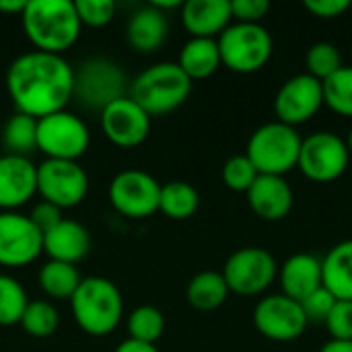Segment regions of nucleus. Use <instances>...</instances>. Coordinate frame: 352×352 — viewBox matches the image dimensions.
<instances>
[{"label": "nucleus", "instance_id": "1", "mask_svg": "<svg viewBox=\"0 0 352 352\" xmlns=\"http://www.w3.org/2000/svg\"><path fill=\"white\" fill-rule=\"evenodd\" d=\"M6 91L19 113L39 120L72 101L74 68L64 56L31 50L10 62Z\"/></svg>", "mask_w": 352, "mask_h": 352}, {"label": "nucleus", "instance_id": "2", "mask_svg": "<svg viewBox=\"0 0 352 352\" xmlns=\"http://www.w3.org/2000/svg\"><path fill=\"white\" fill-rule=\"evenodd\" d=\"M23 31L37 52L62 56L80 37V19L70 0H29L21 14Z\"/></svg>", "mask_w": 352, "mask_h": 352}, {"label": "nucleus", "instance_id": "3", "mask_svg": "<svg viewBox=\"0 0 352 352\" xmlns=\"http://www.w3.org/2000/svg\"><path fill=\"white\" fill-rule=\"evenodd\" d=\"M76 326L95 338L109 336L124 318V297L113 280L105 276H85L70 299Z\"/></svg>", "mask_w": 352, "mask_h": 352}, {"label": "nucleus", "instance_id": "4", "mask_svg": "<svg viewBox=\"0 0 352 352\" xmlns=\"http://www.w3.org/2000/svg\"><path fill=\"white\" fill-rule=\"evenodd\" d=\"M192 93V80L184 74L177 62H157L142 70L128 89L134 99L151 118L165 116L182 107Z\"/></svg>", "mask_w": 352, "mask_h": 352}, {"label": "nucleus", "instance_id": "5", "mask_svg": "<svg viewBox=\"0 0 352 352\" xmlns=\"http://www.w3.org/2000/svg\"><path fill=\"white\" fill-rule=\"evenodd\" d=\"M303 138L297 128L283 122H268L256 128L248 140L245 157L252 161L260 175L285 177L297 169Z\"/></svg>", "mask_w": 352, "mask_h": 352}, {"label": "nucleus", "instance_id": "6", "mask_svg": "<svg viewBox=\"0 0 352 352\" xmlns=\"http://www.w3.org/2000/svg\"><path fill=\"white\" fill-rule=\"evenodd\" d=\"M128 78L122 66L105 56L87 58L74 68V95L82 107L103 111L113 101L128 95Z\"/></svg>", "mask_w": 352, "mask_h": 352}, {"label": "nucleus", "instance_id": "7", "mask_svg": "<svg viewBox=\"0 0 352 352\" xmlns=\"http://www.w3.org/2000/svg\"><path fill=\"white\" fill-rule=\"evenodd\" d=\"M221 62L237 74H252L262 70L274 52L272 35L264 25L231 23L219 37Z\"/></svg>", "mask_w": 352, "mask_h": 352}, {"label": "nucleus", "instance_id": "8", "mask_svg": "<svg viewBox=\"0 0 352 352\" xmlns=\"http://www.w3.org/2000/svg\"><path fill=\"white\" fill-rule=\"evenodd\" d=\"M91 144L85 120L68 109L37 120V151L45 159L78 161Z\"/></svg>", "mask_w": 352, "mask_h": 352}, {"label": "nucleus", "instance_id": "9", "mask_svg": "<svg viewBox=\"0 0 352 352\" xmlns=\"http://www.w3.org/2000/svg\"><path fill=\"white\" fill-rule=\"evenodd\" d=\"M221 274L231 293L256 297L272 287L278 276V264L268 250L250 245L233 252L227 258Z\"/></svg>", "mask_w": 352, "mask_h": 352}, {"label": "nucleus", "instance_id": "10", "mask_svg": "<svg viewBox=\"0 0 352 352\" xmlns=\"http://www.w3.org/2000/svg\"><path fill=\"white\" fill-rule=\"evenodd\" d=\"M351 163V153L334 132H314L301 142L297 169L316 184H332L344 175Z\"/></svg>", "mask_w": 352, "mask_h": 352}, {"label": "nucleus", "instance_id": "11", "mask_svg": "<svg viewBox=\"0 0 352 352\" xmlns=\"http://www.w3.org/2000/svg\"><path fill=\"white\" fill-rule=\"evenodd\" d=\"M109 204L126 219L140 221L159 212L161 184L142 169L120 171L107 188Z\"/></svg>", "mask_w": 352, "mask_h": 352}, {"label": "nucleus", "instance_id": "12", "mask_svg": "<svg viewBox=\"0 0 352 352\" xmlns=\"http://www.w3.org/2000/svg\"><path fill=\"white\" fill-rule=\"evenodd\" d=\"M37 194L60 210L74 208L89 194V175L78 161L43 159L37 165Z\"/></svg>", "mask_w": 352, "mask_h": 352}, {"label": "nucleus", "instance_id": "13", "mask_svg": "<svg viewBox=\"0 0 352 352\" xmlns=\"http://www.w3.org/2000/svg\"><path fill=\"white\" fill-rule=\"evenodd\" d=\"M43 254V233L29 214L19 210L0 212V266L25 268Z\"/></svg>", "mask_w": 352, "mask_h": 352}, {"label": "nucleus", "instance_id": "14", "mask_svg": "<svg viewBox=\"0 0 352 352\" xmlns=\"http://www.w3.org/2000/svg\"><path fill=\"white\" fill-rule=\"evenodd\" d=\"M307 318L299 301L278 293L258 301L254 309L256 330L274 342H293L307 330Z\"/></svg>", "mask_w": 352, "mask_h": 352}, {"label": "nucleus", "instance_id": "15", "mask_svg": "<svg viewBox=\"0 0 352 352\" xmlns=\"http://www.w3.org/2000/svg\"><path fill=\"white\" fill-rule=\"evenodd\" d=\"M324 107V89L322 82L307 72L295 74L283 82L274 97L276 120L287 126H301L309 122Z\"/></svg>", "mask_w": 352, "mask_h": 352}, {"label": "nucleus", "instance_id": "16", "mask_svg": "<svg viewBox=\"0 0 352 352\" xmlns=\"http://www.w3.org/2000/svg\"><path fill=\"white\" fill-rule=\"evenodd\" d=\"M99 118L105 138L120 148L140 146L151 134V116L128 95L107 105Z\"/></svg>", "mask_w": 352, "mask_h": 352}, {"label": "nucleus", "instance_id": "17", "mask_svg": "<svg viewBox=\"0 0 352 352\" xmlns=\"http://www.w3.org/2000/svg\"><path fill=\"white\" fill-rule=\"evenodd\" d=\"M37 194V165L29 157H0V212L19 210Z\"/></svg>", "mask_w": 352, "mask_h": 352}, {"label": "nucleus", "instance_id": "18", "mask_svg": "<svg viewBox=\"0 0 352 352\" xmlns=\"http://www.w3.org/2000/svg\"><path fill=\"white\" fill-rule=\"evenodd\" d=\"M245 196L252 212L258 219L270 223L287 219L295 202L291 184L278 175H258Z\"/></svg>", "mask_w": 352, "mask_h": 352}, {"label": "nucleus", "instance_id": "19", "mask_svg": "<svg viewBox=\"0 0 352 352\" xmlns=\"http://www.w3.org/2000/svg\"><path fill=\"white\" fill-rule=\"evenodd\" d=\"M91 250V235L87 227L74 219H62L56 227L43 233V254L50 260L74 264L85 260Z\"/></svg>", "mask_w": 352, "mask_h": 352}, {"label": "nucleus", "instance_id": "20", "mask_svg": "<svg viewBox=\"0 0 352 352\" xmlns=\"http://www.w3.org/2000/svg\"><path fill=\"white\" fill-rule=\"evenodd\" d=\"M231 21L229 0H188L182 4V23L190 37L217 39Z\"/></svg>", "mask_w": 352, "mask_h": 352}, {"label": "nucleus", "instance_id": "21", "mask_svg": "<svg viewBox=\"0 0 352 352\" xmlns=\"http://www.w3.org/2000/svg\"><path fill=\"white\" fill-rule=\"evenodd\" d=\"M283 295L303 301L322 287V260L314 254H293L278 268Z\"/></svg>", "mask_w": 352, "mask_h": 352}, {"label": "nucleus", "instance_id": "22", "mask_svg": "<svg viewBox=\"0 0 352 352\" xmlns=\"http://www.w3.org/2000/svg\"><path fill=\"white\" fill-rule=\"evenodd\" d=\"M169 33V21L163 10L146 4L132 12L126 23V39L138 54H153L161 50Z\"/></svg>", "mask_w": 352, "mask_h": 352}, {"label": "nucleus", "instance_id": "23", "mask_svg": "<svg viewBox=\"0 0 352 352\" xmlns=\"http://www.w3.org/2000/svg\"><path fill=\"white\" fill-rule=\"evenodd\" d=\"M322 285L338 301H352V239L336 243L324 256Z\"/></svg>", "mask_w": 352, "mask_h": 352}, {"label": "nucleus", "instance_id": "24", "mask_svg": "<svg viewBox=\"0 0 352 352\" xmlns=\"http://www.w3.org/2000/svg\"><path fill=\"white\" fill-rule=\"evenodd\" d=\"M177 66L190 80H202L212 76L223 66L217 39L190 37L179 52Z\"/></svg>", "mask_w": 352, "mask_h": 352}, {"label": "nucleus", "instance_id": "25", "mask_svg": "<svg viewBox=\"0 0 352 352\" xmlns=\"http://www.w3.org/2000/svg\"><path fill=\"white\" fill-rule=\"evenodd\" d=\"M229 293L231 291H229L223 274L214 272V270L198 272L188 283V289H186L188 303L198 311H214V309H219L227 301Z\"/></svg>", "mask_w": 352, "mask_h": 352}, {"label": "nucleus", "instance_id": "26", "mask_svg": "<svg viewBox=\"0 0 352 352\" xmlns=\"http://www.w3.org/2000/svg\"><path fill=\"white\" fill-rule=\"evenodd\" d=\"M37 280H39V287L45 293V297L56 299V301H70L72 295L76 293L82 276L74 264L47 260L39 268Z\"/></svg>", "mask_w": 352, "mask_h": 352}, {"label": "nucleus", "instance_id": "27", "mask_svg": "<svg viewBox=\"0 0 352 352\" xmlns=\"http://www.w3.org/2000/svg\"><path fill=\"white\" fill-rule=\"evenodd\" d=\"M198 206H200V194L192 184L173 179L161 186L159 210L165 217L173 221H186L196 214Z\"/></svg>", "mask_w": 352, "mask_h": 352}, {"label": "nucleus", "instance_id": "28", "mask_svg": "<svg viewBox=\"0 0 352 352\" xmlns=\"http://www.w3.org/2000/svg\"><path fill=\"white\" fill-rule=\"evenodd\" d=\"M2 151L16 157H29L37 151V120L19 111L10 116L2 128Z\"/></svg>", "mask_w": 352, "mask_h": 352}, {"label": "nucleus", "instance_id": "29", "mask_svg": "<svg viewBox=\"0 0 352 352\" xmlns=\"http://www.w3.org/2000/svg\"><path fill=\"white\" fill-rule=\"evenodd\" d=\"M126 328L128 338L144 344H155L165 334V316L155 305H138L128 316Z\"/></svg>", "mask_w": 352, "mask_h": 352}, {"label": "nucleus", "instance_id": "30", "mask_svg": "<svg viewBox=\"0 0 352 352\" xmlns=\"http://www.w3.org/2000/svg\"><path fill=\"white\" fill-rule=\"evenodd\" d=\"M58 326H60V314L54 303L45 299L29 301L21 318V328L25 330V334L33 338H50L56 334Z\"/></svg>", "mask_w": 352, "mask_h": 352}, {"label": "nucleus", "instance_id": "31", "mask_svg": "<svg viewBox=\"0 0 352 352\" xmlns=\"http://www.w3.org/2000/svg\"><path fill=\"white\" fill-rule=\"evenodd\" d=\"M29 305L25 287L10 274L0 272V326H16Z\"/></svg>", "mask_w": 352, "mask_h": 352}, {"label": "nucleus", "instance_id": "32", "mask_svg": "<svg viewBox=\"0 0 352 352\" xmlns=\"http://www.w3.org/2000/svg\"><path fill=\"white\" fill-rule=\"evenodd\" d=\"M324 105L342 118H352V66H342L322 82Z\"/></svg>", "mask_w": 352, "mask_h": 352}, {"label": "nucleus", "instance_id": "33", "mask_svg": "<svg viewBox=\"0 0 352 352\" xmlns=\"http://www.w3.org/2000/svg\"><path fill=\"white\" fill-rule=\"evenodd\" d=\"M305 66H307V74L309 76H314L320 82H324L334 72H338L344 64H342V54H340V50L334 43L318 41V43H314L307 50Z\"/></svg>", "mask_w": 352, "mask_h": 352}, {"label": "nucleus", "instance_id": "34", "mask_svg": "<svg viewBox=\"0 0 352 352\" xmlns=\"http://www.w3.org/2000/svg\"><path fill=\"white\" fill-rule=\"evenodd\" d=\"M260 173L245 155L229 157L223 165V184L233 192H248Z\"/></svg>", "mask_w": 352, "mask_h": 352}, {"label": "nucleus", "instance_id": "35", "mask_svg": "<svg viewBox=\"0 0 352 352\" xmlns=\"http://www.w3.org/2000/svg\"><path fill=\"white\" fill-rule=\"evenodd\" d=\"M74 6L80 25L87 27H105L116 16V2L111 0H76Z\"/></svg>", "mask_w": 352, "mask_h": 352}, {"label": "nucleus", "instance_id": "36", "mask_svg": "<svg viewBox=\"0 0 352 352\" xmlns=\"http://www.w3.org/2000/svg\"><path fill=\"white\" fill-rule=\"evenodd\" d=\"M330 338L334 340H352V301H338L334 303L328 320L324 322Z\"/></svg>", "mask_w": 352, "mask_h": 352}, {"label": "nucleus", "instance_id": "37", "mask_svg": "<svg viewBox=\"0 0 352 352\" xmlns=\"http://www.w3.org/2000/svg\"><path fill=\"white\" fill-rule=\"evenodd\" d=\"M334 303H336V297L322 285L318 291H314L301 301V307H303L307 322H326Z\"/></svg>", "mask_w": 352, "mask_h": 352}, {"label": "nucleus", "instance_id": "38", "mask_svg": "<svg viewBox=\"0 0 352 352\" xmlns=\"http://www.w3.org/2000/svg\"><path fill=\"white\" fill-rule=\"evenodd\" d=\"M268 10H270L268 0H233L231 2V14L235 23L262 25V19L268 14Z\"/></svg>", "mask_w": 352, "mask_h": 352}, {"label": "nucleus", "instance_id": "39", "mask_svg": "<svg viewBox=\"0 0 352 352\" xmlns=\"http://www.w3.org/2000/svg\"><path fill=\"white\" fill-rule=\"evenodd\" d=\"M29 219L35 223V227H37L41 233H45V231H50L52 227H56V225L64 219V214H62V210H60L58 206H54V204H50V202H45V200H39V202L33 206V210L29 212Z\"/></svg>", "mask_w": 352, "mask_h": 352}, {"label": "nucleus", "instance_id": "40", "mask_svg": "<svg viewBox=\"0 0 352 352\" xmlns=\"http://www.w3.org/2000/svg\"><path fill=\"white\" fill-rule=\"evenodd\" d=\"M305 10L318 19H338L351 8V0H305Z\"/></svg>", "mask_w": 352, "mask_h": 352}, {"label": "nucleus", "instance_id": "41", "mask_svg": "<svg viewBox=\"0 0 352 352\" xmlns=\"http://www.w3.org/2000/svg\"><path fill=\"white\" fill-rule=\"evenodd\" d=\"M113 352H161L155 344H144V342H138V340H132V338H126L124 342L118 344V349Z\"/></svg>", "mask_w": 352, "mask_h": 352}, {"label": "nucleus", "instance_id": "42", "mask_svg": "<svg viewBox=\"0 0 352 352\" xmlns=\"http://www.w3.org/2000/svg\"><path fill=\"white\" fill-rule=\"evenodd\" d=\"M25 0H0V12L4 14H23L25 10Z\"/></svg>", "mask_w": 352, "mask_h": 352}, {"label": "nucleus", "instance_id": "43", "mask_svg": "<svg viewBox=\"0 0 352 352\" xmlns=\"http://www.w3.org/2000/svg\"><path fill=\"white\" fill-rule=\"evenodd\" d=\"M320 352H352V340H334L330 338Z\"/></svg>", "mask_w": 352, "mask_h": 352}, {"label": "nucleus", "instance_id": "44", "mask_svg": "<svg viewBox=\"0 0 352 352\" xmlns=\"http://www.w3.org/2000/svg\"><path fill=\"white\" fill-rule=\"evenodd\" d=\"M344 142H346V146H349V153H351V157H352V128L349 130V136L344 138Z\"/></svg>", "mask_w": 352, "mask_h": 352}, {"label": "nucleus", "instance_id": "45", "mask_svg": "<svg viewBox=\"0 0 352 352\" xmlns=\"http://www.w3.org/2000/svg\"><path fill=\"white\" fill-rule=\"evenodd\" d=\"M0 157H2V148H0Z\"/></svg>", "mask_w": 352, "mask_h": 352}, {"label": "nucleus", "instance_id": "46", "mask_svg": "<svg viewBox=\"0 0 352 352\" xmlns=\"http://www.w3.org/2000/svg\"><path fill=\"white\" fill-rule=\"evenodd\" d=\"M351 56H352V45H351Z\"/></svg>", "mask_w": 352, "mask_h": 352}]
</instances>
